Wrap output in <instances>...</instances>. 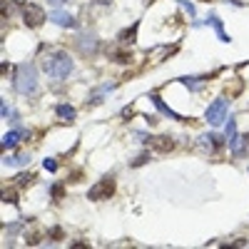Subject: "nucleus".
<instances>
[{"label":"nucleus","instance_id":"obj_1","mask_svg":"<svg viewBox=\"0 0 249 249\" xmlns=\"http://www.w3.org/2000/svg\"><path fill=\"white\" fill-rule=\"evenodd\" d=\"M43 70L55 77V80H62L72 72V57L65 53V50H53L50 55L43 57Z\"/></svg>","mask_w":249,"mask_h":249},{"label":"nucleus","instance_id":"obj_2","mask_svg":"<svg viewBox=\"0 0 249 249\" xmlns=\"http://www.w3.org/2000/svg\"><path fill=\"white\" fill-rule=\"evenodd\" d=\"M13 88L20 95H35L37 92V70H35L33 62H23V65H18L15 77H13Z\"/></svg>","mask_w":249,"mask_h":249},{"label":"nucleus","instance_id":"obj_3","mask_svg":"<svg viewBox=\"0 0 249 249\" xmlns=\"http://www.w3.org/2000/svg\"><path fill=\"white\" fill-rule=\"evenodd\" d=\"M112 195H115V177L110 175V177H102L97 184L90 187L88 199H92V202H105V199H110Z\"/></svg>","mask_w":249,"mask_h":249},{"label":"nucleus","instance_id":"obj_4","mask_svg":"<svg viewBox=\"0 0 249 249\" xmlns=\"http://www.w3.org/2000/svg\"><path fill=\"white\" fill-rule=\"evenodd\" d=\"M227 112H230V102H227L224 97H217L210 107H207V112H204V117H207V122L210 124H214V127H219V124L227 120Z\"/></svg>","mask_w":249,"mask_h":249},{"label":"nucleus","instance_id":"obj_5","mask_svg":"<svg viewBox=\"0 0 249 249\" xmlns=\"http://www.w3.org/2000/svg\"><path fill=\"white\" fill-rule=\"evenodd\" d=\"M45 20H48V15H45V10L40 5H35V3H25L23 5V23L28 28H40Z\"/></svg>","mask_w":249,"mask_h":249},{"label":"nucleus","instance_id":"obj_6","mask_svg":"<svg viewBox=\"0 0 249 249\" xmlns=\"http://www.w3.org/2000/svg\"><path fill=\"white\" fill-rule=\"evenodd\" d=\"M227 142H230V150L237 155V157H242L244 155V137H239V132H237V122H234V117H230V124H227Z\"/></svg>","mask_w":249,"mask_h":249},{"label":"nucleus","instance_id":"obj_7","mask_svg":"<svg viewBox=\"0 0 249 249\" xmlns=\"http://www.w3.org/2000/svg\"><path fill=\"white\" fill-rule=\"evenodd\" d=\"M137 137H140V142H144V144H152L155 150H160V152H170V150H175V140L172 137H147V135H142V132H137Z\"/></svg>","mask_w":249,"mask_h":249},{"label":"nucleus","instance_id":"obj_8","mask_svg":"<svg viewBox=\"0 0 249 249\" xmlns=\"http://www.w3.org/2000/svg\"><path fill=\"white\" fill-rule=\"evenodd\" d=\"M150 100L155 102V107H157V110H160V112H162L164 117H170V120H177V122H184V117H182L179 112H175V110H172L170 105H164V100H162V97H160L157 92H152V95H150Z\"/></svg>","mask_w":249,"mask_h":249},{"label":"nucleus","instance_id":"obj_9","mask_svg":"<svg viewBox=\"0 0 249 249\" xmlns=\"http://www.w3.org/2000/svg\"><path fill=\"white\" fill-rule=\"evenodd\" d=\"M48 20H50V23H55V25H60V28H75L77 25V20L70 13H65V10H53Z\"/></svg>","mask_w":249,"mask_h":249},{"label":"nucleus","instance_id":"obj_10","mask_svg":"<svg viewBox=\"0 0 249 249\" xmlns=\"http://www.w3.org/2000/svg\"><path fill=\"white\" fill-rule=\"evenodd\" d=\"M77 48L82 50V55H95L97 48H100V43H97L95 35H82V37L77 40Z\"/></svg>","mask_w":249,"mask_h":249},{"label":"nucleus","instance_id":"obj_11","mask_svg":"<svg viewBox=\"0 0 249 249\" xmlns=\"http://www.w3.org/2000/svg\"><path fill=\"white\" fill-rule=\"evenodd\" d=\"M137 28H140V23L135 20V23H132V28H124V30H120V33H117L120 45H132L135 40H137Z\"/></svg>","mask_w":249,"mask_h":249},{"label":"nucleus","instance_id":"obj_12","mask_svg":"<svg viewBox=\"0 0 249 249\" xmlns=\"http://www.w3.org/2000/svg\"><path fill=\"white\" fill-rule=\"evenodd\" d=\"M23 137H30V132H28V130H13V132H5V137H3V150L15 147V144L23 140Z\"/></svg>","mask_w":249,"mask_h":249},{"label":"nucleus","instance_id":"obj_13","mask_svg":"<svg viewBox=\"0 0 249 249\" xmlns=\"http://www.w3.org/2000/svg\"><path fill=\"white\" fill-rule=\"evenodd\" d=\"M207 25H212V28H214V33H217V37L222 40V43H232V37L224 33V25H222V20H219V18H217L214 13H212L210 18H207Z\"/></svg>","mask_w":249,"mask_h":249},{"label":"nucleus","instance_id":"obj_14","mask_svg":"<svg viewBox=\"0 0 249 249\" xmlns=\"http://www.w3.org/2000/svg\"><path fill=\"white\" fill-rule=\"evenodd\" d=\"M110 60L117 62V65H130V62H132V53H130V50H124V48H120V50H110Z\"/></svg>","mask_w":249,"mask_h":249},{"label":"nucleus","instance_id":"obj_15","mask_svg":"<svg viewBox=\"0 0 249 249\" xmlns=\"http://www.w3.org/2000/svg\"><path fill=\"white\" fill-rule=\"evenodd\" d=\"M199 140H202V144H204L207 150H219V147H224V140H222L219 135H214V132H212V135H202Z\"/></svg>","mask_w":249,"mask_h":249},{"label":"nucleus","instance_id":"obj_16","mask_svg":"<svg viewBox=\"0 0 249 249\" xmlns=\"http://www.w3.org/2000/svg\"><path fill=\"white\" fill-rule=\"evenodd\" d=\"M28 155L25 152H18V155H10V157H5L3 160V164H5V167H20V164H28Z\"/></svg>","mask_w":249,"mask_h":249},{"label":"nucleus","instance_id":"obj_17","mask_svg":"<svg viewBox=\"0 0 249 249\" xmlns=\"http://www.w3.org/2000/svg\"><path fill=\"white\" fill-rule=\"evenodd\" d=\"M55 112H57V117H60V120H65V122H72V120H75V115H77L72 105H57V107H55Z\"/></svg>","mask_w":249,"mask_h":249},{"label":"nucleus","instance_id":"obj_18","mask_svg":"<svg viewBox=\"0 0 249 249\" xmlns=\"http://www.w3.org/2000/svg\"><path fill=\"white\" fill-rule=\"evenodd\" d=\"M202 80H207V77H179L182 85H187L192 92H199L202 90Z\"/></svg>","mask_w":249,"mask_h":249},{"label":"nucleus","instance_id":"obj_19","mask_svg":"<svg viewBox=\"0 0 249 249\" xmlns=\"http://www.w3.org/2000/svg\"><path fill=\"white\" fill-rule=\"evenodd\" d=\"M33 179H35V172H23V175H18L15 184H18V187H28Z\"/></svg>","mask_w":249,"mask_h":249},{"label":"nucleus","instance_id":"obj_20","mask_svg":"<svg viewBox=\"0 0 249 249\" xmlns=\"http://www.w3.org/2000/svg\"><path fill=\"white\" fill-rule=\"evenodd\" d=\"M3 202H5V204H18L15 190H3Z\"/></svg>","mask_w":249,"mask_h":249},{"label":"nucleus","instance_id":"obj_21","mask_svg":"<svg viewBox=\"0 0 249 249\" xmlns=\"http://www.w3.org/2000/svg\"><path fill=\"white\" fill-rule=\"evenodd\" d=\"M50 195H53L55 199H62V197H65V187H62V184H53Z\"/></svg>","mask_w":249,"mask_h":249},{"label":"nucleus","instance_id":"obj_22","mask_svg":"<svg viewBox=\"0 0 249 249\" xmlns=\"http://www.w3.org/2000/svg\"><path fill=\"white\" fill-rule=\"evenodd\" d=\"M43 167H45L48 172H55V170H57V160H53V157H48V160L43 162Z\"/></svg>","mask_w":249,"mask_h":249},{"label":"nucleus","instance_id":"obj_23","mask_svg":"<svg viewBox=\"0 0 249 249\" xmlns=\"http://www.w3.org/2000/svg\"><path fill=\"white\" fill-rule=\"evenodd\" d=\"M177 3H179V5H182V8H184V10H187V13H190V15H192V18H195V13H197V10H195V5H192V3H190V0H177Z\"/></svg>","mask_w":249,"mask_h":249},{"label":"nucleus","instance_id":"obj_24","mask_svg":"<svg viewBox=\"0 0 249 249\" xmlns=\"http://www.w3.org/2000/svg\"><path fill=\"white\" fill-rule=\"evenodd\" d=\"M50 237H55L53 242H60L62 237H65V232H62V230H60V227H53V230H50Z\"/></svg>","mask_w":249,"mask_h":249},{"label":"nucleus","instance_id":"obj_25","mask_svg":"<svg viewBox=\"0 0 249 249\" xmlns=\"http://www.w3.org/2000/svg\"><path fill=\"white\" fill-rule=\"evenodd\" d=\"M147 162H150V155L144 152V155H140V157H137V160L132 162V167H140V164H147Z\"/></svg>","mask_w":249,"mask_h":249},{"label":"nucleus","instance_id":"obj_26","mask_svg":"<svg viewBox=\"0 0 249 249\" xmlns=\"http://www.w3.org/2000/svg\"><path fill=\"white\" fill-rule=\"evenodd\" d=\"M50 3H53V5H65L68 0H50Z\"/></svg>","mask_w":249,"mask_h":249}]
</instances>
